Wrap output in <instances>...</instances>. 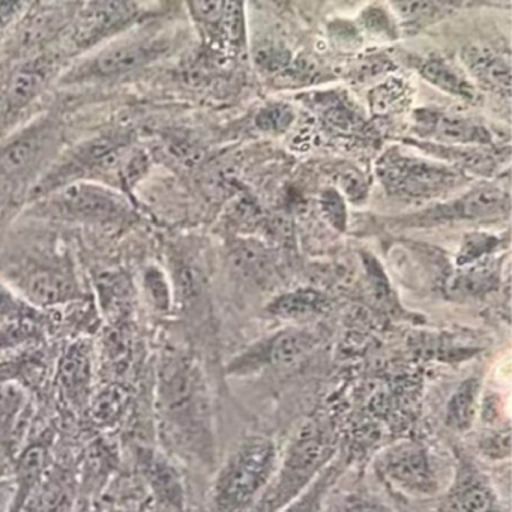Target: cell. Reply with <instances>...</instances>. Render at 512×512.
<instances>
[{
	"label": "cell",
	"mask_w": 512,
	"mask_h": 512,
	"mask_svg": "<svg viewBox=\"0 0 512 512\" xmlns=\"http://www.w3.org/2000/svg\"><path fill=\"white\" fill-rule=\"evenodd\" d=\"M157 413L170 443L187 454L211 460L214 422L202 368L185 356H170L158 368Z\"/></svg>",
	"instance_id": "obj_1"
},
{
	"label": "cell",
	"mask_w": 512,
	"mask_h": 512,
	"mask_svg": "<svg viewBox=\"0 0 512 512\" xmlns=\"http://www.w3.org/2000/svg\"><path fill=\"white\" fill-rule=\"evenodd\" d=\"M277 464L278 449L271 437L254 434L242 440L215 478V511H248L271 484Z\"/></svg>",
	"instance_id": "obj_2"
},
{
	"label": "cell",
	"mask_w": 512,
	"mask_h": 512,
	"mask_svg": "<svg viewBox=\"0 0 512 512\" xmlns=\"http://www.w3.org/2000/svg\"><path fill=\"white\" fill-rule=\"evenodd\" d=\"M337 452L334 433L320 422H308L293 436L275 481L269 484L260 512H280L331 463Z\"/></svg>",
	"instance_id": "obj_3"
},
{
	"label": "cell",
	"mask_w": 512,
	"mask_h": 512,
	"mask_svg": "<svg viewBox=\"0 0 512 512\" xmlns=\"http://www.w3.org/2000/svg\"><path fill=\"white\" fill-rule=\"evenodd\" d=\"M380 478L394 490L412 497H431L442 487L439 467L427 446L416 440H401L376 458Z\"/></svg>",
	"instance_id": "obj_4"
},
{
	"label": "cell",
	"mask_w": 512,
	"mask_h": 512,
	"mask_svg": "<svg viewBox=\"0 0 512 512\" xmlns=\"http://www.w3.org/2000/svg\"><path fill=\"white\" fill-rule=\"evenodd\" d=\"M377 173L389 193L407 199L440 196L460 181V175L449 167L395 152L379 161Z\"/></svg>",
	"instance_id": "obj_5"
},
{
	"label": "cell",
	"mask_w": 512,
	"mask_h": 512,
	"mask_svg": "<svg viewBox=\"0 0 512 512\" xmlns=\"http://www.w3.org/2000/svg\"><path fill=\"white\" fill-rule=\"evenodd\" d=\"M317 344V338L304 329H286L260 341L230 361L227 373L251 376L266 368H286L301 361Z\"/></svg>",
	"instance_id": "obj_6"
},
{
	"label": "cell",
	"mask_w": 512,
	"mask_h": 512,
	"mask_svg": "<svg viewBox=\"0 0 512 512\" xmlns=\"http://www.w3.org/2000/svg\"><path fill=\"white\" fill-rule=\"evenodd\" d=\"M61 214L80 220L115 221L127 215V200L110 188L76 181L56 190L53 199Z\"/></svg>",
	"instance_id": "obj_7"
},
{
	"label": "cell",
	"mask_w": 512,
	"mask_h": 512,
	"mask_svg": "<svg viewBox=\"0 0 512 512\" xmlns=\"http://www.w3.org/2000/svg\"><path fill=\"white\" fill-rule=\"evenodd\" d=\"M58 142V128L41 121L26 128L0 151V178H14L34 169Z\"/></svg>",
	"instance_id": "obj_8"
},
{
	"label": "cell",
	"mask_w": 512,
	"mask_h": 512,
	"mask_svg": "<svg viewBox=\"0 0 512 512\" xmlns=\"http://www.w3.org/2000/svg\"><path fill=\"white\" fill-rule=\"evenodd\" d=\"M419 136L439 142L443 146L485 145L490 133L473 119L452 113L425 112L416 116Z\"/></svg>",
	"instance_id": "obj_9"
},
{
	"label": "cell",
	"mask_w": 512,
	"mask_h": 512,
	"mask_svg": "<svg viewBox=\"0 0 512 512\" xmlns=\"http://www.w3.org/2000/svg\"><path fill=\"white\" fill-rule=\"evenodd\" d=\"M158 56V44L149 38H127L98 53L89 62L88 74L95 77H116L131 73L149 64Z\"/></svg>",
	"instance_id": "obj_10"
},
{
	"label": "cell",
	"mask_w": 512,
	"mask_h": 512,
	"mask_svg": "<svg viewBox=\"0 0 512 512\" xmlns=\"http://www.w3.org/2000/svg\"><path fill=\"white\" fill-rule=\"evenodd\" d=\"M140 473L161 505L173 512L184 511L185 493L181 476L164 455L143 449L139 455Z\"/></svg>",
	"instance_id": "obj_11"
},
{
	"label": "cell",
	"mask_w": 512,
	"mask_h": 512,
	"mask_svg": "<svg viewBox=\"0 0 512 512\" xmlns=\"http://www.w3.org/2000/svg\"><path fill=\"white\" fill-rule=\"evenodd\" d=\"M509 196L502 188L481 185L452 205L439 206L430 211L437 218H460V220H487L508 214Z\"/></svg>",
	"instance_id": "obj_12"
},
{
	"label": "cell",
	"mask_w": 512,
	"mask_h": 512,
	"mask_svg": "<svg viewBox=\"0 0 512 512\" xmlns=\"http://www.w3.org/2000/svg\"><path fill=\"white\" fill-rule=\"evenodd\" d=\"M463 62L473 77L491 91H511V64L508 56L485 47L470 46L463 52Z\"/></svg>",
	"instance_id": "obj_13"
},
{
	"label": "cell",
	"mask_w": 512,
	"mask_h": 512,
	"mask_svg": "<svg viewBox=\"0 0 512 512\" xmlns=\"http://www.w3.org/2000/svg\"><path fill=\"white\" fill-rule=\"evenodd\" d=\"M28 409L26 395L13 383L0 385V452L13 454Z\"/></svg>",
	"instance_id": "obj_14"
},
{
	"label": "cell",
	"mask_w": 512,
	"mask_h": 512,
	"mask_svg": "<svg viewBox=\"0 0 512 512\" xmlns=\"http://www.w3.org/2000/svg\"><path fill=\"white\" fill-rule=\"evenodd\" d=\"M479 398H481V380L476 377L463 380L452 392L446 404V427L457 433L472 430L478 416Z\"/></svg>",
	"instance_id": "obj_15"
},
{
	"label": "cell",
	"mask_w": 512,
	"mask_h": 512,
	"mask_svg": "<svg viewBox=\"0 0 512 512\" xmlns=\"http://www.w3.org/2000/svg\"><path fill=\"white\" fill-rule=\"evenodd\" d=\"M55 70L53 59L40 58L29 62L17 71L8 88V104L17 110L28 106L46 85Z\"/></svg>",
	"instance_id": "obj_16"
},
{
	"label": "cell",
	"mask_w": 512,
	"mask_h": 512,
	"mask_svg": "<svg viewBox=\"0 0 512 512\" xmlns=\"http://www.w3.org/2000/svg\"><path fill=\"white\" fill-rule=\"evenodd\" d=\"M91 380V358L85 344H76L62 359L61 383L68 400L82 404L88 397Z\"/></svg>",
	"instance_id": "obj_17"
},
{
	"label": "cell",
	"mask_w": 512,
	"mask_h": 512,
	"mask_svg": "<svg viewBox=\"0 0 512 512\" xmlns=\"http://www.w3.org/2000/svg\"><path fill=\"white\" fill-rule=\"evenodd\" d=\"M452 512H496V496L487 481L467 473L452 490Z\"/></svg>",
	"instance_id": "obj_18"
},
{
	"label": "cell",
	"mask_w": 512,
	"mask_h": 512,
	"mask_svg": "<svg viewBox=\"0 0 512 512\" xmlns=\"http://www.w3.org/2000/svg\"><path fill=\"white\" fill-rule=\"evenodd\" d=\"M328 299L313 289H299L284 293L269 304L268 311L284 320H305L323 313Z\"/></svg>",
	"instance_id": "obj_19"
},
{
	"label": "cell",
	"mask_w": 512,
	"mask_h": 512,
	"mask_svg": "<svg viewBox=\"0 0 512 512\" xmlns=\"http://www.w3.org/2000/svg\"><path fill=\"white\" fill-rule=\"evenodd\" d=\"M133 8H127V4H92L85 8L79 17V40L88 41L89 38H97L106 34L119 22L130 19Z\"/></svg>",
	"instance_id": "obj_20"
},
{
	"label": "cell",
	"mask_w": 512,
	"mask_h": 512,
	"mask_svg": "<svg viewBox=\"0 0 512 512\" xmlns=\"http://www.w3.org/2000/svg\"><path fill=\"white\" fill-rule=\"evenodd\" d=\"M422 77L431 85L446 94L454 95L461 100H475V89L469 80L454 65L445 59H430L421 68Z\"/></svg>",
	"instance_id": "obj_21"
},
{
	"label": "cell",
	"mask_w": 512,
	"mask_h": 512,
	"mask_svg": "<svg viewBox=\"0 0 512 512\" xmlns=\"http://www.w3.org/2000/svg\"><path fill=\"white\" fill-rule=\"evenodd\" d=\"M343 466L340 463H329L320 475L302 491L295 500L280 512H320L329 491L340 478Z\"/></svg>",
	"instance_id": "obj_22"
},
{
	"label": "cell",
	"mask_w": 512,
	"mask_h": 512,
	"mask_svg": "<svg viewBox=\"0 0 512 512\" xmlns=\"http://www.w3.org/2000/svg\"><path fill=\"white\" fill-rule=\"evenodd\" d=\"M73 281L55 271H41L28 281V295L40 305H53L73 298Z\"/></svg>",
	"instance_id": "obj_23"
},
{
	"label": "cell",
	"mask_w": 512,
	"mask_h": 512,
	"mask_svg": "<svg viewBox=\"0 0 512 512\" xmlns=\"http://www.w3.org/2000/svg\"><path fill=\"white\" fill-rule=\"evenodd\" d=\"M500 239L488 233L473 232L464 236L463 244L458 251L457 265L469 266L478 260L484 259L499 247Z\"/></svg>",
	"instance_id": "obj_24"
},
{
	"label": "cell",
	"mask_w": 512,
	"mask_h": 512,
	"mask_svg": "<svg viewBox=\"0 0 512 512\" xmlns=\"http://www.w3.org/2000/svg\"><path fill=\"white\" fill-rule=\"evenodd\" d=\"M295 121V113L287 104H271L260 110L256 125L263 133L278 134L286 131Z\"/></svg>",
	"instance_id": "obj_25"
},
{
	"label": "cell",
	"mask_w": 512,
	"mask_h": 512,
	"mask_svg": "<svg viewBox=\"0 0 512 512\" xmlns=\"http://www.w3.org/2000/svg\"><path fill=\"white\" fill-rule=\"evenodd\" d=\"M320 211L325 215L326 220L334 226L335 229L346 230L347 211L344 197L334 188L323 191L320 194Z\"/></svg>",
	"instance_id": "obj_26"
},
{
	"label": "cell",
	"mask_w": 512,
	"mask_h": 512,
	"mask_svg": "<svg viewBox=\"0 0 512 512\" xmlns=\"http://www.w3.org/2000/svg\"><path fill=\"white\" fill-rule=\"evenodd\" d=\"M391 5L400 19L407 22L431 20L443 10L442 4H433V2H394Z\"/></svg>",
	"instance_id": "obj_27"
},
{
	"label": "cell",
	"mask_w": 512,
	"mask_h": 512,
	"mask_svg": "<svg viewBox=\"0 0 512 512\" xmlns=\"http://www.w3.org/2000/svg\"><path fill=\"white\" fill-rule=\"evenodd\" d=\"M145 287L149 296L154 301L155 307L167 310L170 307V289L163 272L157 268H151L145 275Z\"/></svg>",
	"instance_id": "obj_28"
},
{
	"label": "cell",
	"mask_w": 512,
	"mask_h": 512,
	"mask_svg": "<svg viewBox=\"0 0 512 512\" xmlns=\"http://www.w3.org/2000/svg\"><path fill=\"white\" fill-rule=\"evenodd\" d=\"M221 22L230 40L241 41L244 38V8L239 2H226Z\"/></svg>",
	"instance_id": "obj_29"
},
{
	"label": "cell",
	"mask_w": 512,
	"mask_h": 512,
	"mask_svg": "<svg viewBox=\"0 0 512 512\" xmlns=\"http://www.w3.org/2000/svg\"><path fill=\"white\" fill-rule=\"evenodd\" d=\"M332 512H394L370 497L349 496L341 500Z\"/></svg>",
	"instance_id": "obj_30"
},
{
	"label": "cell",
	"mask_w": 512,
	"mask_h": 512,
	"mask_svg": "<svg viewBox=\"0 0 512 512\" xmlns=\"http://www.w3.org/2000/svg\"><path fill=\"white\" fill-rule=\"evenodd\" d=\"M365 29L370 31L371 34L389 35L392 31L391 19L386 16L385 11L379 8H370L365 10L361 17Z\"/></svg>",
	"instance_id": "obj_31"
},
{
	"label": "cell",
	"mask_w": 512,
	"mask_h": 512,
	"mask_svg": "<svg viewBox=\"0 0 512 512\" xmlns=\"http://www.w3.org/2000/svg\"><path fill=\"white\" fill-rule=\"evenodd\" d=\"M509 448H511V437H509V430H505L488 437L482 443L481 449L487 457L499 460V458L509 457Z\"/></svg>",
	"instance_id": "obj_32"
},
{
	"label": "cell",
	"mask_w": 512,
	"mask_h": 512,
	"mask_svg": "<svg viewBox=\"0 0 512 512\" xmlns=\"http://www.w3.org/2000/svg\"><path fill=\"white\" fill-rule=\"evenodd\" d=\"M191 10L202 22L214 23L223 17L226 2H191Z\"/></svg>",
	"instance_id": "obj_33"
},
{
	"label": "cell",
	"mask_w": 512,
	"mask_h": 512,
	"mask_svg": "<svg viewBox=\"0 0 512 512\" xmlns=\"http://www.w3.org/2000/svg\"><path fill=\"white\" fill-rule=\"evenodd\" d=\"M340 185L344 188L347 196L352 199H362L365 194L364 178L355 170H347V172L340 173Z\"/></svg>",
	"instance_id": "obj_34"
},
{
	"label": "cell",
	"mask_w": 512,
	"mask_h": 512,
	"mask_svg": "<svg viewBox=\"0 0 512 512\" xmlns=\"http://www.w3.org/2000/svg\"><path fill=\"white\" fill-rule=\"evenodd\" d=\"M328 119L338 130H349V128H352V125L355 124V118H353L352 113L344 109L331 110Z\"/></svg>",
	"instance_id": "obj_35"
},
{
	"label": "cell",
	"mask_w": 512,
	"mask_h": 512,
	"mask_svg": "<svg viewBox=\"0 0 512 512\" xmlns=\"http://www.w3.org/2000/svg\"><path fill=\"white\" fill-rule=\"evenodd\" d=\"M11 497H13V487L8 482L0 481V512H8Z\"/></svg>",
	"instance_id": "obj_36"
},
{
	"label": "cell",
	"mask_w": 512,
	"mask_h": 512,
	"mask_svg": "<svg viewBox=\"0 0 512 512\" xmlns=\"http://www.w3.org/2000/svg\"><path fill=\"white\" fill-rule=\"evenodd\" d=\"M74 512H104L103 508H101L98 503L94 502H83L77 506L76 511Z\"/></svg>",
	"instance_id": "obj_37"
},
{
	"label": "cell",
	"mask_w": 512,
	"mask_h": 512,
	"mask_svg": "<svg viewBox=\"0 0 512 512\" xmlns=\"http://www.w3.org/2000/svg\"><path fill=\"white\" fill-rule=\"evenodd\" d=\"M107 512H136L134 509H128V508H112L109 509Z\"/></svg>",
	"instance_id": "obj_38"
},
{
	"label": "cell",
	"mask_w": 512,
	"mask_h": 512,
	"mask_svg": "<svg viewBox=\"0 0 512 512\" xmlns=\"http://www.w3.org/2000/svg\"><path fill=\"white\" fill-rule=\"evenodd\" d=\"M497 512V511H496Z\"/></svg>",
	"instance_id": "obj_39"
}]
</instances>
